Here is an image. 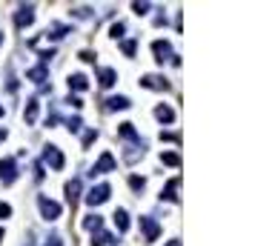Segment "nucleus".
<instances>
[{
    "mask_svg": "<svg viewBox=\"0 0 255 246\" xmlns=\"http://www.w3.org/2000/svg\"><path fill=\"white\" fill-rule=\"evenodd\" d=\"M109 195H112V186H109V183H98V186H92V189L86 192V203H89V206H101V203L109 200Z\"/></svg>",
    "mask_w": 255,
    "mask_h": 246,
    "instance_id": "f257e3e1",
    "label": "nucleus"
},
{
    "mask_svg": "<svg viewBox=\"0 0 255 246\" xmlns=\"http://www.w3.org/2000/svg\"><path fill=\"white\" fill-rule=\"evenodd\" d=\"M37 206H40V215H43L46 220H57V218H60V203H55L52 197L40 195L37 197Z\"/></svg>",
    "mask_w": 255,
    "mask_h": 246,
    "instance_id": "f03ea898",
    "label": "nucleus"
},
{
    "mask_svg": "<svg viewBox=\"0 0 255 246\" xmlns=\"http://www.w3.org/2000/svg\"><path fill=\"white\" fill-rule=\"evenodd\" d=\"M17 181V164H15V158H3L0 161V183L3 186H9V183H15Z\"/></svg>",
    "mask_w": 255,
    "mask_h": 246,
    "instance_id": "7ed1b4c3",
    "label": "nucleus"
},
{
    "mask_svg": "<svg viewBox=\"0 0 255 246\" xmlns=\"http://www.w3.org/2000/svg\"><path fill=\"white\" fill-rule=\"evenodd\" d=\"M141 229H143L146 244H155V241H158V235H161V223H158V220H152L149 215H141Z\"/></svg>",
    "mask_w": 255,
    "mask_h": 246,
    "instance_id": "20e7f679",
    "label": "nucleus"
},
{
    "mask_svg": "<svg viewBox=\"0 0 255 246\" xmlns=\"http://www.w3.org/2000/svg\"><path fill=\"white\" fill-rule=\"evenodd\" d=\"M115 158H112V152H103L101 158H98V161H95V166H92V172H89V175H92V178H95V175H106V172H115Z\"/></svg>",
    "mask_w": 255,
    "mask_h": 246,
    "instance_id": "39448f33",
    "label": "nucleus"
},
{
    "mask_svg": "<svg viewBox=\"0 0 255 246\" xmlns=\"http://www.w3.org/2000/svg\"><path fill=\"white\" fill-rule=\"evenodd\" d=\"M43 164H49L55 172H60L66 161H63V155H60V149H57V146H46V149H43Z\"/></svg>",
    "mask_w": 255,
    "mask_h": 246,
    "instance_id": "423d86ee",
    "label": "nucleus"
},
{
    "mask_svg": "<svg viewBox=\"0 0 255 246\" xmlns=\"http://www.w3.org/2000/svg\"><path fill=\"white\" fill-rule=\"evenodd\" d=\"M34 23V6H20L15 15V26L17 29H26V26H32Z\"/></svg>",
    "mask_w": 255,
    "mask_h": 246,
    "instance_id": "0eeeda50",
    "label": "nucleus"
},
{
    "mask_svg": "<svg viewBox=\"0 0 255 246\" xmlns=\"http://www.w3.org/2000/svg\"><path fill=\"white\" fill-rule=\"evenodd\" d=\"M66 200H69L72 209L78 206V200H81V178H72V181L66 183Z\"/></svg>",
    "mask_w": 255,
    "mask_h": 246,
    "instance_id": "6e6552de",
    "label": "nucleus"
},
{
    "mask_svg": "<svg viewBox=\"0 0 255 246\" xmlns=\"http://www.w3.org/2000/svg\"><path fill=\"white\" fill-rule=\"evenodd\" d=\"M152 52H155V60H158V63L170 60V55H172L170 40H155V43H152Z\"/></svg>",
    "mask_w": 255,
    "mask_h": 246,
    "instance_id": "1a4fd4ad",
    "label": "nucleus"
},
{
    "mask_svg": "<svg viewBox=\"0 0 255 246\" xmlns=\"http://www.w3.org/2000/svg\"><path fill=\"white\" fill-rule=\"evenodd\" d=\"M141 86H146V89H158V92H167V89H170V83L164 81V78H158V75H146V78H141Z\"/></svg>",
    "mask_w": 255,
    "mask_h": 246,
    "instance_id": "9d476101",
    "label": "nucleus"
},
{
    "mask_svg": "<svg viewBox=\"0 0 255 246\" xmlns=\"http://www.w3.org/2000/svg\"><path fill=\"white\" fill-rule=\"evenodd\" d=\"M178 186H181V178H172V181L164 186L161 200H172V203H178Z\"/></svg>",
    "mask_w": 255,
    "mask_h": 246,
    "instance_id": "9b49d317",
    "label": "nucleus"
},
{
    "mask_svg": "<svg viewBox=\"0 0 255 246\" xmlns=\"http://www.w3.org/2000/svg\"><path fill=\"white\" fill-rule=\"evenodd\" d=\"M26 78H29V81H34V83H40V86H43V83L49 81V69H46V66L40 63V66H34V69H29V72H26Z\"/></svg>",
    "mask_w": 255,
    "mask_h": 246,
    "instance_id": "f8f14e48",
    "label": "nucleus"
},
{
    "mask_svg": "<svg viewBox=\"0 0 255 246\" xmlns=\"http://www.w3.org/2000/svg\"><path fill=\"white\" fill-rule=\"evenodd\" d=\"M118 135L123 137V140H132V143H143V140H141V135L135 132V126H132V123H120V126H118Z\"/></svg>",
    "mask_w": 255,
    "mask_h": 246,
    "instance_id": "ddd939ff",
    "label": "nucleus"
},
{
    "mask_svg": "<svg viewBox=\"0 0 255 246\" xmlns=\"http://www.w3.org/2000/svg\"><path fill=\"white\" fill-rule=\"evenodd\" d=\"M106 244H112V246H118V241L109 235V232H103V229H98V232H92V246H106Z\"/></svg>",
    "mask_w": 255,
    "mask_h": 246,
    "instance_id": "4468645a",
    "label": "nucleus"
},
{
    "mask_svg": "<svg viewBox=\"0 0 255 246\" xmlns=\"http://www.w3.org/2000/svg\"><path fill=\"white\" fill-rule=\"evenodd\" d=\"M132 103H129V98H123V95H115V98L106 100V109L109 112H118V109H129Z\"/></svg>",
    "mask_w": 255,
    "mask_h": 246,
    "instance_id": "2eb2a0df",
    "label": "nucleus"
},
{
    "mask_svg": "<svg viewBox=\"0 0 255 246\" xmlns=\"http://www.w3.org/2000/svg\"><path fill=\"white\" fill-rule=\"evenodd\" d=\"M143 143H132V146L126 149V152H123V161H126V164H135L138 158H143Z\"/></svg>",
    "mask_w": 255,
    "mask_h": 246,
    "instance_id": "dca6fc26",
    "label": "nucleus"
},
{
    "mask_svg": "<svg viewBox=\"0 0 255 246\" xmlns=\"http://www.w3.org/2000/svg\"><path fill=\"white\" fill-rule=\"evenodd\" d=\"M86 86H89V81H86V75H81V72L69 75V89H75V92H84Z\"/></svg>",
    "mask_w": 255,
    "mask_h": 246,
    "instance_id": "f3484780",
    "label": "nucleus"
},
{
    "mask_svg": "<svg viewBox=\"0 0 255 246\" xmlns=\"http://www.w3.org/2000/svg\"><path fill=\"white\" fill-rule=\"evenodd\" d=\"M72 29L69 26H63V23H52L49 29H46V37H52V40H60L63 34H69Z\"/></svg>",
    "mask_w": 255,
    "mask_h": 246,
    "instance_id": "a211bd4d",
    "label": "nucleus"
},
{
    "mask_svg": "<svg viewBox=\"0 0 255 246\" xmlns=\"http://www.w3.org/2000/svg\"><path fill=\"white\" fill-rule=\"evenodd\" d=\"M37 106H40V103H37L34 98L26 103V112H23V120H26V126H32L34 120H37Z\"/></svg>",
    "mask_w": 255,
    "mask_h": 246,
    "instance_id": "6ab92c4d",
    "label": "nucleus"
},
{
    "mask_svg": "<svg viewBox=\"0 0 255 246\" xmlns=\"http://www.w3.org/2000/svg\"><path fill=\"white\" fill-rule=\"evenodd\" d=\"M155 117H158L161 123H172V120H175V112H172V109L167 106V103H161V106L155 109Z\"/></svg>",
    "mask_w": 255,
    "mask_h": 246,
    "instance_id": "aec40b11",
    "label": "nucleus"
},
{
    "mask_svg": "<svg viewBox=\"0 0 255 246\" xmlns=\"http://www.w3.org/2000/svg\"><path fill=\"white\" fill-rule=\"evenodd\" d=\"M101 226H103V218H101V215H86V218H84V229L98 232Z\"/></svg>",
    "mask_w": 255,
    "mask_h": 246,
    "instance_id": "412c9836",
    "label": "nucleus"
},
{
    "mask_svg": "<svg viewBox=\"0 0 255 246\" xmlns=\"http://www.w3.org/2000/svg\"><path fill=\"white\" fill-rule=\"evenodd\" d=\"M112 218H115V226H118V232H126V229H129V215H126V209H118Z\"/></svg>",
    "mask_w": 255,
    "mask_h": 246,
    "instance_id": "4be33fe9",
    "label": "nucleus"
},
{
    "mask_svg": "<svg viewBox=\"0 0 255 246\" xmlns=\"http://www.w3.org/2000/svg\"><path fill=\"white\" fill-rule=\"evenodd\" d=\"M98 78H101V86H112V83L118 81V72L115 69H101Z\"/></svg>",
    "mask_w": 255,
    "mask_h": 246,
    "instance_id": "5701e85b",
    "label": "nucleus"
},
{
    "mask_svg": "<svg viewBox=\"0 0 255 246\" xmlns=\"http://www.w3.org/2000/svg\"><path fill=\"white\" fill-rule=\"evenodd\" d=\"M161 164H167V166H181V155H178V152H164V155H161Z\"/></svg>",
    "mask_w": 255,
    "mask_h": 246,
    "instance_id": "b1692460",
    "label": "nucleus"
},
{
    "mask_svg": "<svg viewBox=\"0 0 255 246\" xmlns=\"http://www.w3.org/2000/svg\"><path fill=\"white\" fill-rule=\"evenodd\" d=\"M120 49H123L126 57H132V55H135V40H123V43H120Z\"/></svg>",
    "mask_w": 255,
    "mask_h": 246,
    "instance_id": "393cba45",
    "label": "nucleus"
},
{
    "mask_svg": "<svg viewBox=\"0 0 255 246\" xmlns=\"http://www.w3.org/2000/svg\"><path fill=\"white\" fill-rule=\"evenodd\" d=\"M66 126H69V132H81L84 120H81V117H69V120H66Z\"/></svg>",
    "mask_w": 255,
    "mask_h": 246,
    "instance_id": "a878e982",
    "label": "nucleus"
},
{
    "mask_svg": "<svg viewBox=\"0 0 255 246\" xmlns=\"http://www.w3.org/2000/svg\"><path fill=\"white\" fill-rule=\"evenodd\" d=\"M72 15H75V17H89V15H92V9H89V6H75Z\"/></svg>",
    "mask_w": 255,
    "mask_h": 246,
    "instance_id": "bb28decb",
    "label": "nucleus"
},
{
    "mask_svg": "<svg viewBox=\"0 0 255 246\" xmlns=\"http://www.w3.org/2000/svg\"><path fill=\"white\" fill-rule=\"evenodd\" d=\"M129 186H132L135 192H141V189H143L146 183H143V178H138V175H132V178H129Z\"/></svg>",
    "mask_w": 255,
    "mask_h": 246,
    "instance_id": "cd10ccee",
    "label": "nucleus"
},
{
    "mask_svg": "<svg viewBox=\"0 0 255 246\" xmlns=\"http://www.w3.org/2000/svg\"><path fill=\"white\" fill-rule=\"evenodd\" d=\"M95 137H98V132H95V129H89V132H86V135H84V149L92 146V140H95Z\"/></svg>",
    "mask_w": 255,
    "mask_h": 246,
    "instance_id": "c85d7f7f",
    "label": "nucleus"
},
{
    "mask_svg": "<svg viewBox=\"0 0 255 246\" xmlns=\"http://www.w3.org/2000/svg\"><path fill=\"white\" fill-rule=\"evenodd\" d=\"M109 32H112V37H120V34L126 32V26H123V23H112V29H109Z\"/></svg>",
    "mask_w": 255,
    "mask_h": 246,
    "instance_id": "c756f323",
    "label": "nucleus"
},
{
    "mask_svg": "<svg viewBox=\"0 0 255 246\" xmlns=\"http://www.w3.org/2000/svg\"><path fill=\"white\" fill-rule=\"evenodd\" d=\"M43 246H63V241H60V235H49Z\"/></svg>",
    "mask_w": 255,
    "mask_h": 246,
    "instance_id": "7c9ffc66",
    "label": "nucleus"
},
{
    "mask_svg": "<svg viewBox=\"0 0 255 246\" xmlns=\"http://www.w3.org/2000/svg\"><path fill=\"white\" fill-rule=\"evenodd\" d=\"M132 9H135L138 15H146L149 12V3H132Z\"/></svg>",
    "mask_w": 255,
    "mask_h": 246,
    "instance_id": "2f4dec72",
    "label": "nucleus"
},
{
    "mask_svg": "<svg viewBox=\"0 0 255 246\" xmlns=\"http://www.w3.org/2000/svg\"><path fill=\"white\" fill-rule=\"evenodd\" d=\"M9 215H12V206L9 203H0V220H6Z\"/></svg>",
    "mask_w": 255,
    "mask_h": 246,
    "instance_id": "473e14b6",
    "label": "nucleus"
},
{
    "mask_svg": "<svg viewBox=\"0 0 255 246\" xmlns=\"http://www.w3.org/2000/svg\"><path fill=\"white\" fill-rule=\"evenodd\" d=\"M78 57H81V60H86V63H95V55H92V52H81Z\"/></svg>",
    "mask_w": 255,
    "mask_h": 246,
    "instance_id": "72a5a7b5",
    "label": "nucleus"
},
{
    "mask_svg": "<svg viewBox=\"0 0 255 246\" xmlns=\"http://www.w3.org/2000/svg\"><path fill=\"white\" fill-rule=\"evenodd\" d=\"M66 103H72L75 109H81V106H84V100H81V98H72V95H69V98H66Z\"/></svg>",
    "mask_w": 255,
    "mask_h": 246,
    "instance_id": "f704fd0d",
    "label": "nucleus"
},
{
    "mask_svg": "<svg viewBox=\"0 0 255 246\" xmlns=\"http://www.w3.org/2000/svg\"><path fill=\"white\" fill-rule=\"evenodd\" d=\"M161 140H178V135L175 132H161Z\"/></svg>",
    "mask_w": 255,
    "mask_h": 246,
    "instance_id": "c9c22d12",
    "label": "nucleus"
},
{
    "mask_svg": "<svg viewBox=\"0 0 255 246\" xmlns=\"http://www.w3.org/2000/svg\"><path fill=\"white\" fill-rule=\"evenodd\" d=\"M6 137H9V132H6V129H0V143H3Z\"/></svg>",
    "mask_w": 255,
    "mask_h": 246,
    "instance_id": "e433bc0d",
    "label": "nucleus"
},
{
    "mask_svg": "<svg viewBox=\"0 0 255 246\" xmlns=\"http://www.w3.org/2000/svg\"><path fill=\"white\" fill-rule=\"evenodd\" d=\"M167 246H181V241H167Z\"/></svg>",
    "mask_w": 255,
    "mask_h": 246,
    "instance_id": "4c0bfd02",
    "label": "nucleus"
},
{
    "mask_svg": "<svg viewBox=\"0 0 255 246\" xmlns=\"http://www.w3.org/2000/svg\"><path fill=\"white\" fill-rule=\"evenodd\" d=\"M3 238H6V235H3V229H0V244H3Z\"/></svg>",
    "mask_w": 255,
    "mask_h": 246,
    "instance_id": "58836bf2",
    "label": "nucleus"
},
{
    "mask_svg": "<svg viewBox=\"0 0 255 246\" xmlns=\"http://www.w3.org/2000/svg\"><path fill=\"white\" fill-rule=\"evenodd\" d=\"M0 46H3V32H0Z\"/></svg>",
    "mask_w": 255,
    "mask_h": 246,
    "instance_id": "ea45409f",
    "label": "nucleus"
},
{
    "mask_svg": "<svg viewBox=\"0 0 255 246\" xmlns=\"http://www.w3.org/2000/svg\"><path fill=\"white\" fill-rule=\"evenodd\" d=\"M0 117H3V106H0Z\"/></svg>",
    "mask_w": 255,
    "mask_h": 246,
    "instance_id": "a19ab883",
    "label": "nucleus"
}]
</instances>
